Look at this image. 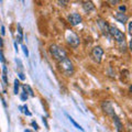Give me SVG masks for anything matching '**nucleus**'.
Returning <instances> with one entry per match:
<instances>
[{
    "label": "nucleus",
    "mask_w": 132,
    "mask_h": 132,
    "mask_svg": "<svg viewBox=\"0 0 132 132\" xmlns=\"http://www.w3.org/2000/svg\"><path fill=\"white\" fill-rule=\"evenodd\" d=\"M65 116H66V117L68 118V120L71 121V122L73 123V125H74V127H75V128H77V129H79L80 131H84V129H82V128H81V127H80L79 125H78V123H77V122H76L75 120H74V119H73V118H72L71 116H69V114H68L67 112H65Z\"/></svg>",
    "instance_id": "nucleus-13"
},
{
    "label": "nucleus",
    "mask_w": 132,
    "mask_h": 132,
    "mask_svg": "<svg viewBox=\"0 0 132 132\" xmlns=\"http://www.w3.org/2000/svg\"><path fill=\"white\" fill-rule=\"evenodd\" d=\"M129 48H130V51L132 52V40L130 41V43H129Z\"/></svg>",
    "instance_id": "nucleus-27"
},
{
    "label": "nucleus",
    "mask_w": 132,
    "mask_h": 132,
    "mask_svg": "<svg viewBox=\"0 0 132 132\" xmlns=\"http://www.w3.org/2000/svg\"><path fill=\"white\" fill-rule=\"evenodd\" d=\"M66 41L73 47H77L79 45V38L72 31H67V33H66Z\"/></svg>",
    "instance_id": "nucleus-3"
},
{
    "label": "nucleus",
    "mask_w": 132,
    "mask_h": 132,
    "mask_svg": "<svg viewBox=\"0 0 132 132\" xmlns=\"http://www.w3.org/2000/svg\"><path fill=\"white\" fill-rule=\"evenodd\" d=\"M130 90H131V92H132V86H131V87H130Z\"/></svg>",
    "instance_id": "nucleus-32"
},
{
    "label": "nucleus",
    "mask_w": 132,
    "mask_h": 132,
    "mask_svg": "<svg viewBox=\"0 0 132 132\" xmlns=\"http://www.w3.org/2000/svg\"><path fill=\"white\" fill-rule=\"evenodd\" d=\"M128 30H129V33L132 35V21L129 23V26H128Z\"/></svg>",
    "instance_id": "nucleus-21"
},
{
    "label": "nucleus",
    "mask_w": 132,
    "mask_h": 132,
    "mask_svg": "<svg viewBox=\"0 0 132 132\" xmlns=\"http://www.w3.org/2000/svg\"><path fill=\"white\" fill-rule=\"evenodd\" d=\"M2 78H3V81H5V84L7 85V84H8V78H7V75H2Z\"/></svg>",
    "instance_id": "nucleus-24"
},
{
    "label": "nucleus",
    "mask_w": 132,
    "mask_h": 132,
    "mask_svg": "<svg viewBox=\"0 0 132 132\" xmlns=\"http://www.w3.org/2000/svg\"><path fill=\"white\" fill-rule=\"evenodd\" d=\"M42 120H43V123H44V125H45V127H46L47 128V129H48V123H47V121H46V118H42Z\"/></svg>",
    "instance_id": "nucleus-23"
},
{
    "label": "nucleus",
    "mask_w": 132,
    "mask_h": 132,
    "mask_svg": "<svg viewBox=\"0 0 132 132\" xmlns=\"http://www.w3.org/2000/svg\"><path fill=\"white\" fill-rule=\"evenodd\" d=\"M27 99H28V95H27L26 93H24V92H23V93L21 94V100H23V101H26V100H27Z\"/></svg>",
    "instance_id": "nucleus-17"
},
{
    "label": "nucleus",
    "mask_w": 132,
    "mask_h": 132,
    "mask_svg": "<svg viewBox=\"0 0 132 132\" xmlns=\"http://www.w3.org/2000/svg\"><path fill=\"white\" fill-rule=\"evenodd\" d=\"M24 132H32V131H30V130H28V129H27V130H24Z\"/></svg>",
    "instance_id": "nucleus-31"
},
{
    "label": "nucleus",
    "mask_w": 132,
    "mask_h": 132,
    "mask_svg": "<svg viewBox=\"0 0 132 132\" xmlns=\"http://www.w3.org/2000/svg\"><path fill=\"white\" fill-rule=\"evenodd\" d=\"M5 33H6V31H5V27L2 26V27H1V34H2V35H5Z\"/></svg>",
    "instance_id": "nucleus-26"
},
{
    "label": "nucleus",
    "mask_w": 132,
    "mask_h": 132,
    "mask_svg": "<svg viewBox=\"0 0 132 132\" xmlns=\"http://www.w3.org/2000/svg\"><path fill=\"white\" fill-rule=\"evenodd\" d=\"M19 88H20V81L18 79H14V88H13V93L15 95H18L19 93Z\"/></svg>",
    "instance_id": "nucleus-14"
},
{
    "label": "nucleus",
    "mask_w": 132,
    "mask_h": 132,
    "mask_svg": "<svg viewBox=\"0 0 132 132\" xmlns=\"http://www.w3.org/2000/svg\"><path fill=\"white\" fill-rule=\"evenodd\" d=\"M104 55V50H102L100 46H95L92 51V56L94 57V60L97 62V63H100L101 57Z\"/></svg>",
    "instance_id": "nucleus-5"
},
{
    "label": "nucleus",
    "mask_w": 132,
    "mask_h": 132,
    "mask_svg": "<svg viewBox=\"0 0 132 132\" xmlns=\"http://www.w3.org/2000/svg\"><path fill=\"white\" fill-rule=\"evenodd\" d=\"M0 62H1V63H3V64L6 63V60H5V57H3V53H2L1 50H0Z\"/></svg>",
    "instance_id": "nucleus-16"
},
{
    "label": "nucleus",
    "mask_w": 132,
    "mask_h": 132,
    "mask_svg": "<svg viewBox=\"0 0 132 132\" xmlns=\"http://www.w3.org/2000/svg\"><path fill=\"white\" fill-rule=\"evenodd\" d=\"M23 109H24V110H23V112L26 113L27 116H31V112H30V111H28V107H27V106H24V107H23Z\"/></svg>",
    "instance_id": "nucleus-18"
},
{
    "label": "nucleus",
    "mask_w": 132,
    "mask_h": 132,
    "mask_svg": "<svg viewBox=\"0 0 132 132\" xmlns=\"http://www.w3.org/2000/svg\"><path fill=\"white\" fill-rule=\"evenodd\" d=\"M18 31H19V34H20V36H23V32H22V28H21V26H18Z\"/></svg>",
    "instance_id": "nucleus-20"
},
{
    "label": "nucleus",
    "mask_w": 132,
    "mask_h": 132,
    "mask_svg": "<svg viewBox=\"0 0 132 132\" xmlns=\"http://www.w3.org/2000/svg\"><path fill=\"white\" fill-rule=\"evenodd\" d=\"M14 47H15V51L18 52V45H16V43H14Z\"/></svg>",
    "instance_id": "nucleus-30"
},
{
    "label": "nucleus",
    "mask_w": 132,
    "mask_h": 132,
    "mask_svg": "<svg viewBox=\"0 0 132 132\" xmlns=\"http://www.w3.org/2000/svg\"><path fill=\"white\" fill-rule=\"evenodd\" d=\"M101 108H102V110H104L107 114L111 116V117H113V116L116 114L114 110H113V107H112V105H111L109 101H104V102H102V104H101Z\"/></svg>",
    "instance_id": "nucleus-7"
},
{
    "label": "nucleus",
    "mask_w": 132,
    "mask_h": 132,
    "mask_svg": "<svg viewBox=\"0 0 132 132\" xmlns=\"http://www.w3.org/2000/svg\"><path fill=\"white\" fill-rule=\"evenodd\" d=\"M50 53H51V55L54 57V60H56L57 62H61L65 59H67V53H66V51L56 44L50 45Z\"/></svg>",
    "instance_id": "nucleus-1"
},
{
    "label": "nucleus",
    "mask_w": 132,
    "mask_h": 132,
    "mask_svg": "<svg viewBox=\"0 0 132 132\" xmlns=\"http://www.w3.org/2000/svg\"><path fill=\"white\" fill-rule=\"evenodd\" d=\"M23 92L26 93L28 96H31V97H34V93H33V90H32V88L30 87L29 85H27V84H24L23 85Z\"/></svg>",
    "instance_id": "nucleus-12"
},
{
    "label": "nucleus",
    "mask_w": 132,
    "mask_h": 132,
    "mask_svg": "<svg viewBox=\"0 0 132 132\" xmlns=\"http://www.w3.org/2000/svg\"><path fill=\"white\" fill-rule=\"evenodd\" d=\"M22 50H23V53H24V55H26L27 57L29 56V51H28V47L26 46V45H24V44H22Z\"/></svg>",
    "instance_id": "nucleus-15"
},
{
    "label": "nucleus",
    "mask_w": 132,
    "mask_h": 132,
    "mask_svg": "<svg viewBox=\"0 0 132 132\" xmlns=\"http://www.w3.org/2000/svg\"><path fill=\"white\" fill-rule=\"evenodd\" d=\"M109 33L114 38V40L117 41V42L119 43H121V42H125V34L119 30L118 28H116V27H110L109 28Z\"/></svg>",
    "instance_id": "nucleus-4"
},
{
    "label": "nucleus",
    "mask_w": 132,
    "mask_h": 132,
    "mask_svg": "<svg viewBox=\"0 0 132 132\" xmlns=\"http://www.w3.org/2000/svg\"><path fill=\"white\" fill-rule=\"evenodd\" d=\"M59 68L65 76H72L74 74L73 63L71 62V60H68V59H65L63 61L59 62Z\"/></svg>",
    "instance_id": "nucleus-2"
},
{
    "label": "nucleus",
    "mask_w": 132,
    "mask_h": 132,
    "mask_svg": "<svg viewBox=\"0 0 132 132\" xmlns=\"http://www.w3.org/2000/svg\"><path fill=\"white\" fill-rule=\"evenodd\" d=\"M112 118H113V121H114V123H116V127H117L118 132H121V131H122V125H121L120 119L118 118V116H117V114H114Z\"/></svg>",
    "instance_id": "nucleus-11"
},
{
    "label": "nucleus",
    "mask_w": 132,
    "mask_h": 132,
    "mask_svg": "<svg viewBox=\"0 0 132 132\" xmlns=\"http://www.w3.org/2000/svg\"><path fill=\"white\" fill-rule=\"evenodd\" d=\"M98 24H99V27H100L102 33H105V34H108V33H109V28H110L108 26V23H107L106 21H104V20L99 19L98 20Z\"/></svg>",
    "instance_id": "nucleus-9"
},
{
    "label": "nucleus",
    "mask_w": 132,
    "mask_h": 132,
    "mask_svg": "<svg viewBox=\"0 0 132 132\" xmlns=\"http://www.w3.org/2000/svg\"><path fill=\"white\" fill-rule=\"evenodd\" d=\"M2 45H3V43H2V38H0V46L2 47Z\"/></svg>",
    "instance_id": "nucleus-29"
},
{
    "label": "nucleus",
    "mask_w": 132,
    "mask_h": 132,
    "mask_svg": "<svg viewBox=\"0 0 132 132\" xmlns=\"http://www.w3.org/2000/svg\"><path fill=\"white\" fill-rule=\"evenodd\" d=\"M18 75H19V78H20L21 80H24V79H26V76H24V74H23V73H19Z\"/></svg>",
    "instance_id": "nucleus-22"
},
{
    "label": "nucleus",
    "mask_w": 132,
    "mask_h": 132,
    "mask_svg": "<svg viewBox=\"0 0 132 132\" xmlns=\"http://www.w3.org/2000/svg\"><path fill=\"white\" fill-rule=\"evenodd\" d=\"M113 16H114V19L120 23H126L128 21V15L125 13V12H116L113 14Z\"/></svg>",
    "instance_id": "nucleus-8"
},
{
    "label": "nucleus",
    "mask_w": 132,
    "mask_h": 132,
    "mask_svg": "<svg viewBox=\"0 0 132 132\" xmlns=\"http://www.w3.org/2000/svg\"><path fill=\"white\" fill-rule=\"evenodd\" d=\"M59 3L61 6H65V3H66V1H59Z\"/></svg>",
    "instance_id": "nucleus-28"
},
{
    "label": "nucleus",
    "mask_w": 132,
    "mask_h": 132,
    "mask_svg": "<svg viewBox=\"0 0 132 132\" xmlns=\"http://www.w3.org/2000/svg\"><path fill=\"white\" fill-rule=\"evenodd\" d=\"M119 9L125 12V11H126V6H120V7H119Z\"/></svg>",
    "instance_id": "nucleus-25"
},
{
    "label": "nucleus",
    "mask_w": 132,
    "mask_h": 132,
    "mask_svg": "<svg viewBox=\"0 0 132 132\" xmlns=\"http://www.w3.org/2000/svg\"><path fill=\"white\" fill-rule=\"evenodd\" d=\"M81 15L79 13H76V12H74V13H71L68 15V22L71 23V26H77V24H79L81 22Z\"/></svg>",
    "instance_id": "nucleus-6"
},
{
    "label": "nucleus",
    "mask_w": 132,
    "mask_h": 132,
    "mask_svg": "<svg viewBox=\"0 0 132 132\" xmlns=\"http://www.w3.org/2000/svg\"><path fill=\"white\" fill-rule=\"evenodd\" d=\"M82 8H84V10L86 12H92L93 10H95V5L92 2V1H85L82 2Z\"/></svg>",
    "instance_id": "nucleus-10"
},
{
    "label": "nucleus",
    "mask_w": 132,
    "mask_h": 132,
    "mask_svg": "<svg viewBox=\"0 0 132 132\" xmlns=\"http://www.w3.org/2000/svg\"><path fill=\"white\" fill-rule=\"evenodd\" d=\"M31 125H32V127L34 128L35 130H39V126H38V123H36L35 121H32V123H31Z\"/></svg>",
    "instance_id": "nucleus-19"
}]
</instances>
